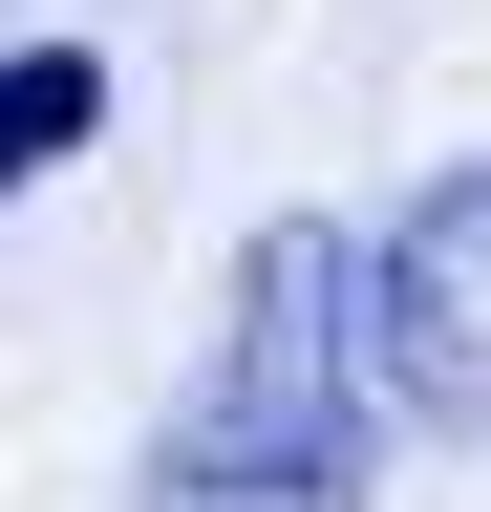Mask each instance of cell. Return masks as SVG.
Wrapping results in <instances>:
<instances>
[{
  "label": "cell",
  "instance_id": "1",
  "mask_svg": "<svg viewBox=\"0 0 491 512\" xmlns=\"http://www.w3.org/2000/svg\"><path fill=\"white\" fill-rule=\"evenodd\" d=\"M129 512H385V384H363V235L257 214L214 278V342L171 384Z\"/></svg>",
  "mask_w": 491,
  "mask_h": 512
},
{
  "label": "cell",
  "instance_id": "2",
  "mask_svg": "<svg viewBox=\"0 0 491 512\" xmlns=\"http://www.w3.org/2000/svg\"><path fill=\"white\" fill-rule=\"evenodd\" d=\"M363 384H385V427L491 448V150L427 171L406 214L363 235Z\"/></svg>",
  "mask_w": 491,
  "mask_h": 512
},
{
  "label": "cell",
  "instance_id": "3",
  "mask_svg": "<svg viewBox=\"0 0 491 512\" xmlns=\"http://www.w3.org/2000/svg\"><path fill=\"white\" fill-rule=\"evenodd\" d=\"M86 128H107V64L86 43H0V192H43Z\"/></svg>",
  "mask_w": 491,
  "mask_h": 512
}]
</instances>
